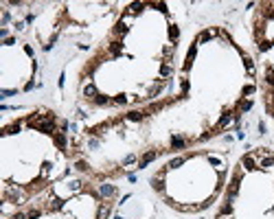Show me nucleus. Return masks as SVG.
Returning a JSON list of instances; mask_svg holds the SVG:
<instances>
[{
	"label": "nucleus",
	"instance_id": "nucleus-1",
	"mask_svg": "<svg viewBox=\"0 0 274 219\" xmlns=\"http://www.w3.org/2000/svg\"><path fill=\"white\" fill-rule=\"evenodd\" d=\"M37 129H40V132H46V134L55 132V118H48V120H44V123H40Z\"/></svg>",
	"mask_w": 274,
	"mask_h": 219
},
{
	"label": "nucleus",
	"instance_id": "nucleus-2",
	"mask_svg": "<svg viewBox=\"0 0 274 219\" xmlns=\"http://www.w3.org/2000/svg\"><path fill=\"white\" fill-rule=\"evenodd\" d=\"M156 156H158L156 151H149V154H145V156L140 158V162H138V166H140V169H145V166H147L149 162H154V160H156Z\"/></svg>",
	"mask_w": 274,
	"mask_h": 219
},
{
	"label": "nucleus",
	"instance_id": "nucleus-3",
	"mask_svg": "<svg viewBox=\"0 0 274 219\" xmlns=\"http://www.w3.org/2000/svg\"><path fill=\"white\" fill-rule=\"evenodd\" d=\"M239 182H241V178H239V175H235V178H233V182H230V200L237 195V191H239Z\"/></svg>",
	"mask_w": 274,
	"mask_h": 219
},
{
	"label": "nucleus",
	"instance_id": "nucleus-4",
	"mask_svg": "<svg viewBox=\"0 0 274 219\" xmlns=\"http://www.w3.org/2000/svg\"><path fill=\"white\" fill-rule=\"evenodd\" d=\"M99 191H101L103 197H112L114 195V186H110V184H101V188H99Z\"/></svg>",
	"mask_w": 274,
	"mask_h": 219
},
{
	"label": "nucleus",
	"instance_id": "nucleus-5",
	"mask_svg": "<svg viewBox=\"0 0 274 219\" xmlns=\"http://www.w3.org/2000/svg\"><path fill=\"white\" fill-rule=\"evenodd\" d=\"M184 145H186L184 138H178V136H173V138H171V147H173V149H182Z\"/></svg>",
	"mask_w": 274,
	"mask_h": 219
},
{
	"label": "nucleus",
	"instance_id": "nucleus-6",
	"mask_svg": "<svg viewBox=\"0 0 274 219\" xmlns=\"http://www.w3.org/2000/svg\"><path fill=\"white\" fill-rule=\"evenodd\" d=\"M83 94H86V96H88V99H96V96H99V94H96V88H94V86H92V83H90V86H86V88H83Z\"/></svg>",
	"mask_w": 274,
	"mask_h": 219
},
{
	"label": "nucleus",
	"instance_id": "nucleus-7",
	"mask_svg": "<svg viewBox=\"0 0 274 219\" xmlns=\"http://www.w3.org/2000/svg\"><path fill=\"white\" fill-rule=\"evenodd\" d=\"M108 215H110V206H108V204H103L101 208H99V215H96V219H108Z\"/></svg>",
	"mask_w": 274,
	"mask_h": 219
},
{
	"label": "nucleus",
	"instance_id": "nucleus-8",
	"mask_svg": "<svg viewBox=\"0 0 274 219\" xmlns=\"http://www.w3.org/2000/svg\"><path fill=\"white\" fill-rule=\"evenodd\" d=\"M55 145L59 149H66V136L64 134H55Z\"/></svg>",
	"mask_w": 274,
	"mask_h": 219
},
{
	"label": "nucleus",
	"instance_id": "nucleus-9",
	"mask_svg": "<svg viewBox=\"0 0 274 219\" xmlns=\"http://www.w3.org/2000/svg\"><path fill=\"white\" fill-rule=\"evenodd\" d=\"M230 120H233V114H230V112H226V114H224V116L219 118V123H217V127H224V125H228Z\"/></svg>",
	"mask_w": 274,
	"mask_h": 219
},
{
	"label": "nucleus",
	"instance_id": "nucleus-10",
	"mask_svg": "<svg viewBox=\"0 0 274 219\" xmlns=\"http://www.w3.org/2000/svg\"><path fill=\"white\" fill-rule=\"evenodd\" d=\"M184 162H186V158H173V160L169 162V166H171V169H178V166H182Z\"/></svg>",
	"mask_w": 274,
	"mask_h": 219
},
{
	"label": "nucleus",
	"instance_id": "nucleus-11",
	"mask_svg": "<svg viewBox=\"0 0 274 219\" xmlns=\"http://www.w3.org/2000/svg\"><path fill=\"white\" fill-rule=\"evenodd\" d=\"M20 132V123H13L9 127H5V134H18Z\"/></svg>",
	"mask_w": 274,
	"mask_h": 219
},
{
	"label": "nucleus",
	"instance_id": "nucleus-12",
	"mask_svg": "<svg viewBox=\"0 0 274 219\" xmlns=\"http://www.w3.org/2000/svg\"><path fill=\"white\" fill-rule=\"evenodd\" d=\"M243 166H246V169H255V158H252V156H246V158H243Z\"/></svg>",
	"mask_w": 274,
	"mask_h": 219
},
{
	"label": "nucleus",
	"instance_id": "nucleus-13",
	"mask_svg": "<svg viewBox=\"0 0 274 219\" xmlns=\"http://www.w3.org/2000/svg\"><path fill=\"white\" fill-rule=\"evenodd\" d=\"M243 61H246V70L252 75V72H255V64H252V59H250V57H243Z\"/></svg>",
	"mask_w": 274,
	"mask_h": 219
},
{
	"label": "nucleus",
	"instance_id": "nucleus-14",
	"mask_svg": "<svg viewBox=\"0 0 274 219\" xmlns=\"http://www.w3.org/2000/svg\"><path fill=\"white\" fill-rule=\"evenodd\" d=\"M193 57H195V46H191V51H189V57H186V64H184V68H189V66H191Z\"/></svg>",
	"mask_w": 274,
	"mask_h": 219
},
{
	"label": "nucleus",
	"instance_id": "nucleus-15",
	"mask_svg": "<svg viewBox=\"0 0 274 219\" xmlns=\"http://www.w3.org/2000/svg\"><path fill=\"white\" fill-rule=\"evenodd\" d=\"M272 164H274V156H268V158H263V160H261V166H265V169H268V166H272Z\"/></svg>",
	"mask_w": 274,
	"mask_h": 219
},
{
	"label": "nucleus",
	"instance_id": "nucleus-16",
	"mask_svg": "<svg viewBox=\"0 0 274 219\" xmlns=\"http://www.w3.org/2000/svg\"><path fill=\"white\" fill-rule=\"evenodd\" d=\"M94 101H96L99 105H108V103H110V99H108V96H103V94H99V96H96Z\"/></svg>",
	"mask_w": 274,
	"mask_h": 219
},
{
	"label": "nucleus",
	"instance_id": "nucleus-17",
	"mask_svg": "<svg viewBox=\"0 0 274 219\" xmlns=\"http://www.w3.org/2000/svg\"><path fill=\"white\" fill-rule=\"evenodd\" d=\"M127 118H130V120H140V118H143V114H140V112H130V114H127Z\"/></svg>",
	"mask_w": 274,
	"mask_h": 219
},
{
	"label": "nucleus",
	"instance_id": "nucleus-18",
	"mask_svg": "<svg viewBox=\"0 0 274 219\" xmlns=\"http://www.w3.org/2000/svg\"><path fill=\"white\" fill-rule=\"evenodd\" d=\"M152 184H154V188H156V191H165V186H162V182H160L158 178H154V180H152Z\"/></svg>",
	"mask_w": 274,
	"mask_h": 219
},
{
	"label": "nucleus",
	"instance_id": "nucleus-19",
	"mask_svg": "<svg viewBox=\"0 0 274 219\" xmlns=\"http://www.w3.org/2000/svg\"><path fill=\"white\" fill-rule=\"evenodd\" d=\"M114 31H116V33H125V31H127V27H125V22H118Z\"/></svg>",
	"mask_w": 274,
	"mask_h": 219
},
{
	"label": "nucleus",
	"instance_id": "nucleus-20",
	"mask_svg": "<svg viewBox=\"0 0 274 219\" xmlns=\"http://www.w3.org/2000/svg\"><path fill=\"white\" fill-rule=\"evenodd\" d=\"M143 7H145V5H143V2H134V5H132V7H130V9H132V13H138V11H140V9H143Z\"/></svg>",
	"mask_w": 274,
	"mask_h": 219
},
{
	"label": "nucleus",
	"instance_id": "nucleus-21",
	"mask_svg": "<svg viewBox=\"0 0 274 219\" xmlns=\"http://www.w3.org/2000/svg\"><path fill=\"white\" fill-rule=\"evenodd\" d=\"M37 217H42V210H37V208H33V210L29 213V219H37Z\"/></svg>",
	"mask_w": 274,
	"mask_h": 219
},
{
	"label": "nucleus",
	"instance_id": "nucleus-22",
	"mask_svg": "<svg viewBox=\"0 0 274 219\" xmlns=\"http://www.w3.org/2000/svg\"><path fill=\"white\" fill-rule=\"evenodd\" d=\"M211 37H213V33H211V31H204V33L200 35V42H206V40H211Z\"/></svg>",
	"mask_w": 274,
	"mask_h": 219
},
{
	"label": "nucleus",
	"instance_id": "nucleus-23",
	"mask_svg": "<svg viewBox=\"0 0 274 219\" xmlns=\"http://www.w3.org/2000/svg\"><path fill=\"white\" fill-rule=\"evenodd\" d=\"M250 107H252V101H243V103H241V112H248Z\"/></svg>",
	"mask_w": 274,
	"mask_h": 219
},
{
	"label": "nucleus",
	"instance_id": "nucleus-24",
	"mask_svg": "<svg viewBox=\"0 0 274 219\" xmlns=\"http://www.w3.org/2000/svg\"><path fill=\"white\" fill-rule=\"evenodd\" d=\"M114 101L123 105V103H127V96H125V94H118V96H116V99H114Z\"/></svg>",
	"mask_w": 274,
	"mask_h": 219
},
{
	"label": "nucleus",
	"instance_id": "nucleus-25",
	"mask_svg": "<svg viewBox=\"0 0 274 219\" xmlns=\"http://www.w3.org/2000/svg\"><path fill=\"white\" fill-rule=\"evenodd\" d=\"M169 35H171V40H176L178 37V27H171L169 29Z\"/></svg>",
	"mask_w": 274,
	"mask_h": 219
},
{
	"label": "nucleus",
	"instance_id": "nucleus-26",
	"mask_svg": "<svg viewBox=\"0 0 274 219\" xmlns=\"http://www.w3.org/2000/svg\"><path fill=\"white\" fill-rule=\"evenodd\" d=\"M121 46H123L121 42H114V44H112L110 48H112V53H118V51H121Z\"/></svg>",
	"mask_w": 274,
	"mask_h": 219
},
{
	"label": "nucleus",
	"instance_id": "nucleus-27",
	"mask_svg": "<svg viewBox=\"0 0 274 219\" xmlns=\"http://www.w3.org/2000/svg\"><path fill=\"white\" fill-rule=\"evenodd\" d=\"M265 81H268L270 86H274V72H268V75H265Z\"/></svg>",
	"mask_w": 274,
	"mask_h": 219
},
{
	"label": "nucleus",
	"instance_id": "nucleus-28",
	"mask_svg": "<svg viewBox=\"0 0 274 219\" xmlns=\"http://www.w3.org/2000/svg\"><path fill=\"white\" fill-rule=\"evenodd\" d=\"M75 166H77V169H79V171H86V169H88V164H86V162H81V160H79L77 164H75Z\"/></svg>",
	"mask_w": 274,
	"mask_h": 219
},
{
	"label": "nucleus",
	"instance_id": "nucleus-29",
	"mask_svg": "<svg viewBox=\"0 0 274 219\" xmlns=\"http://www.w3.org/2000/svg\"><path fill=\"white\" fill-rule=\"evenodd\" d=\"M252 92H255V86H246L243 88V94H252Z\"/></svg>",
	"mask_w": 274,
	"mask_h": 219
},
{
	"label": "nucleus",
	"instance_id": "nucleus-30",
	"mask_svg": "<svg viewBox=\"0 0 274 219\" xmlns=\"http://www.w3.org/2000/svg\"><path fill=\"white\" fill-rule=\"evenodd\" d=\"M270 46H272L270 42H261V44H259V48H261V51H268V48H270Z\"/></svg>",
	"mask_w": 274,
	"mask_h": 219
},
{
	"label": "nucleus",
	"instance_id": "nucleus-31",
	"mask_svg": "<svg viewBox=\"0 0 274 219\" xmlns=\"http://www.w3.org/2000/svg\"><path fill=\"white\" fill-rule=\"evenodd\" d=\"M0 94H2V99H5V96H11V94H15V90H2Z\"/></svg>",
	"mask_w": 274,
	"mask_h": 219
},
{
	"label": "nucleus",
	"instance_id": "nucleus-32",
	"mask_svg": "<svg viewBox=\"0 0 274 219\" xmlns=\"http://www.w3.org/2000/svg\"><path fill=\"white\" fill-rule=\"evenodd\" d=\"M169 72H171L169 66H162V68H160V75H169Z\"/></svg>",
	"mask_w": 274,
	"mask_h": 219
},
{
	"label": "nucleus",
	"instance_id": "nucleus-33",
	"mask_svg": "<svg viewBox=\"0 0 274 219\" xmlns=\"http://www.w3.org/2000/svg\"><path fill=\"white\" fill-rule=\"evenodd\" d=\"M230 210H233V206H230V204H226V206L221 208V213H230Z\"/></svg>",
	"mask_w": 274,
	"mask_h": 219
},
{
	"label": "nucleus",
	"instance_id": "nucleus-34",
	"mask_svg": "<svg viewBox=\"0 0 274 219\" xmlns=\"http://www.w3.org/2000/svg\"><path fill=\"white\" fill-rule=\"evenodd\" d=\"M134 160H136V158H134V156H127V158H125V164H132V162H134Z\"/></svg>",
	"mask_w": 274,
	"mask_h": 219
},
{
	"label": "nucleus",
	"instance_id": "nucleus-35",
	"mask_svg": "<svg viewBox=\"0 0 274 219\" xmlns=\"http://www.w3.org/2000/svg\"><path fill=\"white\" fill-rule=\"evenodd\" d=\"M13 219H29V215H15Z\"/></svg>",
	"mask_w": 274,
	"mask_h": 219
},
{
	"label": "nucleus",
	"instance_id": "nucleus-36",
	"mask_svg": "<svg viewBox=\"0 0 274 219\" xmlns=\"http://www.w3.org/2000/svg\"><path fill=\"white\" fill-rule=\"evenodd\" d=\"M114 219H125V217H121V215H116V217H114Z\"/></svg>",
	"mask_w": 274,
	"mask_h": 219
}]
</instances>
